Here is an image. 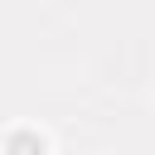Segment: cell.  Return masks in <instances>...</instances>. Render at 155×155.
I'll return each instance as SVG.
<instances>
[]
</instances>
